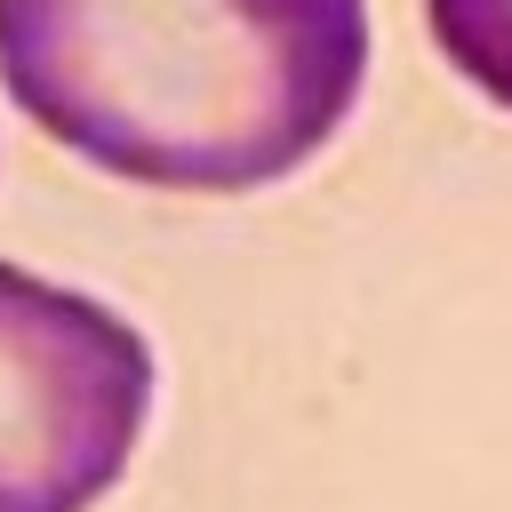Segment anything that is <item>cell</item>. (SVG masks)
Listing matches in <instances>:
<instances>
[{"instance_id": "6da1fadb", "label": "cell", "mask_w": 512, "mask_h": 512, "mask_svg": "<svg viewBox=\"0 0 512 512\" xmlns=\"http://www.w3.org/2000/svg\"><path fill=\"white\" fill-rule=\"evenodd\" d=\"M368 80V0H0V88L104 176L256 192Z\"/></svg>"}, {"instance_id": "7a4b0ae2", "label": "cell", "mask_w": 512, "mask_h": 512, "mask_svg": "<svg viewBox=\"0 0 512 512\" xmlns=\"http://www.w3.org/2000/svg\"><path fill=\"white\" fill-rule=\"evenodd\" d=\"M152 408L144 336L24 264H0V512H88Z\"/></svg>"}, {"instance_id": "3957f363", "label": "cell", "mask_w": 512, "mask_h": 512, "mask_svg": "<svg viewBox=\"0 0 512 512\" xmlns=\"http://www.w3.org/2000/svg\"><path fill=\"white\" fill-rule=\"evenodd\" d=\"M432 16V40L440 56L488 96L512 112V0H424Z\"/></svg>"}]
</instances>
